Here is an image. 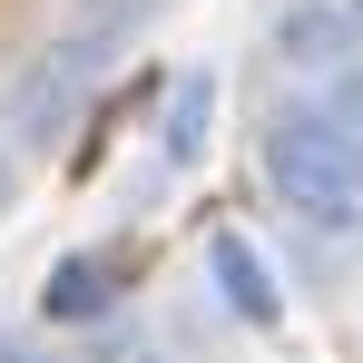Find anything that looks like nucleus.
Instances as JSON below:
<instances>
[{"label": "nucleus", "mask_w": 363, "mask_h": 363, "mask_svg": "<svg viewBox=\"0 0 363 363\" xmlns=\"http://www.w3.org/2000/svg\"><path fill=\"white\" fill-rule=\"evenodd\" d=\"M0 363H40V354H30V344H0Z\"/></svg>", "instance_id": "obj_8"}, {"label": "nucleus", "mask_w": 363, "mask_h": 363, "mask_svg": "<svg viewBox=\"0 0 363 363\" xmlns=\"http://www.w3.org/2000/svg\"><path fill=\"white\" fill-rule=\"evenodd\" d=\"M99 69H108V40H89V30H79V40H60V50H40V60L10 79V108H0V118H10V147L50 157L69 128H79L89 79H99Z\"/></svg>", "instance_id": "obj_2"}, {"label": "nucleus", "mask_w": 363, "mask_h": 363, "mask_svg": "<svg viewBox=\"0 0 363 363\" xmlns=\"http://www.w3.org/2000/svg\"><path fill=\"white\" fill-rule=\"evenodd\" d=\"M265 177L285 196V216L344 236L363 216V138L334 128V108H275L265 118Z\"/></svg>", "instance_id": "obj_1"}, {"label": "nucleus", "mask_w": 363, "mask_h": 363, "mask_svg": "<svg viewBox=\"0 0 363 363\" xmlns=\"http://www.w3.org/2000/svg\"><path fill=\"white\" fill-rule=\"evenodd\" d=\"M108 304H118V285H108L99 255H60L50 285H40V314H50V324H99Z\"/></svg>", "instance_id": "obj_6"}, {"label": "nucleus", "mask_w": 363, "mask_h": 363, "mask_svg": "<svg viewBox=\"0 0 363 363\" xmlns=\"http://www.w3.org/2000/svg\"><path fill=\"white\" fill-rule=\"evenodd\" d=\"M206 147H216V69H177L167 118H157V157L167 167H196Z\"/></svg>", "instance_id": "obj_5"}, {"label": "nucleus", "mask_w": 363, "mask_h": 363, "mask_svg": "<svg viewBox=\"0 0 363 363\" xmlns=\"http://www.w3.org/2000/svg\"><path fill=\"white\" fill-rule=\"evenodd\" d=\"M334 128H354V138H363V60L334 69Z\"/></svg>", "instance_id": "obj_7"}, {"label": "nucleus", "mask_w": 363, "mask_h": 363, "mask_svg": "<svg viewBox=\"0 0 363 363\" xmlns=\"http://www.w3.org/2000/svg\"><path fill=\"white\" fill-rule=\"evenodd\" d=\"M354 10H363V0H354Z\"/></svg>", "instance_id": "obj_11"}, {"label": "nucleus", "mask_w": 363, "mask_h": 363, "mask_svg": "<svg viewBox=\"0 0 363 363\" xmlns=\"http://www.w3.org/2000/svg\"><path fill=\"white\" fill-rule=\"evenodd\" d=\"M0 206H10V157H0Z\"/></svg>", "instance_id": "obj_9"}, {"label": "nucleus", "mask_w": 363, "mask_h": 363, "mask_svg": "<svg viewBox=\"0 0 363 363\" xmlns=\"http://www.w3.org/2000/svg\"><path fill=\"white\" fill-rule=\"evenodd\" d=\"M138 363H157V354H138Z\"/></svg>", "instance_id": "obj_10"}, {"label": "nucleus", "mask_w": 363, "mask_h": 363, "mask_svg": "<svg viewBox=\"0 0 363 363\" xmlns=\"http://www.w3.org/2000/svg\"><path fill=\"white\" fill-rule=\"evenodd\" d=\"M354 50H363V20H354V0H295L285 20H275V60L285 69H354Z\"/></svg>", "instance_id": "obj_3"}, {"label": "nucleus", "mask_w": 363, "mask_h": 363, "mask_svg": "<svg viewBox=\"0 0 363 363\" xmlns=\"http://www.w3.org/2000/svg\"><path fill=\"white\" fill-rule=\"evenodd\" d=\"M206 275H216L226 314H236V324H255V334L285 314V285H275V265H265V255H255V236H236V226H216V236H206Z\"/></svg>", "instance_id": "obj_4"}]
</instances>
